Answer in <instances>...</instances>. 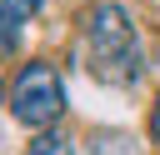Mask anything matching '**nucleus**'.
<instances>
[{"label": "nucleus", "mask_w": 160, "mask_h": 155, "mask_svg": "<svg viewBox=\"0 0 160 155\" xmlns=\"http://www.w3.org/2000/svg\"><path fill=\"white\" fill-rule=\"evenodd\" d=\"M85 50H90V75L105 85H135L140 80V40L120 0H100L85 25Z\"/></svg>", "instance_id": "1"}, {"label": "nucleus", "mask_w": 160, "mask_h": 155, "mask_svg": "<svg viewBox=\"0 0 160 155\" xmlns=\"http://www.w3.org/2000/svg\"><path fill=\"white\" fill-rule=\"evenodd\" d=\"M45 0H0V50H20L25 25H30V15Z\"/></svg>", "instance_id": "3"}, {"label": "nucleus", "mask_w": 160, "mask_h": 155, "mask_svg": "<svg viewBox=\"0 0 160 155\" xmlns=\"http://www.w3.org/2000/svg\"><path fill=\"white\" fill-rule=\"evenodd\" d=\"M60 110H65V85L55 75V65H45V60L20 65V75L10 85V115L30 130H50L60 120Z\"/></svg>", "instance_id": "2"}, {"label": "nucleus", "mask_w": 160, "mask_h": 155, "mask_svg": "<svg viewBox=\"0 0 160 155\" xmlns=\"http://www.w3.org/2000/svg\"><path fill=\"white\" fill-rule=\"evenodd\" d=\"M25 155H70V140L65 135H55V130H45V135H35L30 140V150Z\"/></svg>", "instance_id": "4"}, {"label": "nucleus", "mask_w": 160, "mask_h": 155, "mask_svg": "<svg viewBox=\"0 0 160 155\" xmlns=\"http://www.w3.org/2000/svg\"><path fill=\"white\" fill-rule=\"evenodd\" d=\"M150 135L160 140V95H155V105H150Z\"/></svg>", "instance_id": "5"}]
</instances>
